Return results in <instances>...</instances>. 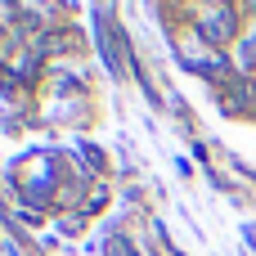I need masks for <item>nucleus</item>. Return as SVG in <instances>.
Here are the masks:
<instances>
[{
	"label": "nucleus",
	"mask_w": 256,
	"mask_h": 256,
	"mask_svg": "<svg viewBox=\"0 0 256 256\" xmlns=\"http://www.w3.org/2000/svg\"><path fill=\"white\" fill-rule=\"evenodd\" d=\"M234 27H238V22H234V9H212V14L202 18V36H207V40H230Z\"/></svg>",
	"instance_id": "1"
}]
</instances>
